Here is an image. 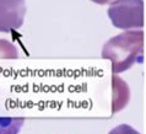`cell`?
<instances>
[{
  "mask_svg": "<svg viewBox=\"0 0 146 134\" xmlns=\"http://www.w3.org/2000/svg\"><path fill=\"white\" fill-rule=\"evenodd\" d=\"M102 58L112 63L113 75L120 74L144 60V32L125 31L108 39L102 48Z\"/></svg>",
  "mask_w": 146,
  "mask_h": 134,
  "instance_id": "obj_1",
  "label": "cell"
},
{
  "mask_svg": "<svg viewBox=\"0 0 146 134\" xmlns=\"http://www.w3.org/2000/svg\"><path fill=\"white\" fill-rule=\"evenodd\" d=\"M108 17L112 25L119 30L144 27L143 0H115L108 7Z\"/></svg>",
  "mask_w": 146,
  "mask_h": 134,
  "instance_id": "obj_2",
  "label": "cell"
},
{
  "mask_svg": "<svg viewBox=\"0 0 146 134\" xmlns=\"http://www.w3.org/2000/svg\"><path fill=\"white\" fill-rule=\"evenodd\" d=\"M25 0H0V32H13L22 26L26 16Z\"/></svg>",
  "mask_w": 146,
  "mask_h": 134,
  "instance_id": "obj_3",
  "label": "cell"
},
{
  "mask_svg": "<svg viewBox=\"0 0 146 134\" xmlns=\"http://www.w3.org/2000/svg\"><path fill=\"white\" fill-rule=\"evenodd\" d=\"M113 102L112 112L115 113L123 109L129 101V87L118 75H113Z\"/></svg>",
  "mask_w": 146,
  "mask_h": 134,
  "instance_id": "obj_4",
  "label": "cell"
},
{
  "mask_svg": "<svg viewBox=\"0 0 146 134\" xmlns=\"http://www.w3.org/2000/svg\"><path fill=\"white\" fill-rule=\"evenodd\" d=\"M23 122L21 117H0V134H19Z\"/></svg>",
  "mask_w": 146,
  "mask_h": 134,
  "instance_id": "obj_5",
  "label": "cell"
},
{
  "mask_svg": "<svg viewBox=\"0 0 146 134\" xmlns=\"http://www.w3.org/2000/svg\"><path fill=\"white\" fill-rule=\"evenodd\" d=\"M0 58L1 59H17V48L7 39H0Z\"/></svg>",
  "mask_w": 146,
  "mask_h": 134,
  "instance_id": "obj_6",
  "label": "cell"
},
{
  "mask_svg": "<svg viewBox=\"0 0 146 134\" xmlns=\"http://www.w3.org/2000/svg\"><path fill=\"white\" fill-rule=\"evenodd\" d=\"M108 134H140V133L129 124H119L115 128H113Z\"/></svg>",
  "mask_w": 146,
  "mask_h": 134,
  "instance_id": "obj_7",
  "label": "cell"
},
{
  "mask_svg": "<svg viewBox=\"0 0 146 134\" xmlns=\"http://www.w3.org/2000/svg\"><path fill=\"white\" fill-rule=\"evenodd\" d=\"M91 1L96 3V4H100V5H106V4L112 3V1H115V0H91Z\"/></svg>",
  "mask_w": 146,
  "mask_h": 134,
  "instance_id": "obj_8",
  "label": "cell"
}]
</instances>
